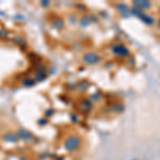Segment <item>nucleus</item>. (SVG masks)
<instances>
[{"mask_svg": "<svg viewBox=\"0 0 160 160\" xmlns=\"http://www.w3.org/2000/svg\"><path fill=\"white\" fill-rule=\"evenodd\" d=\"M81 145V139L76 135H72L68 136L65 141H64V148L66 149L67 152H75Z\"/></svg>", "mask_w": 160, "mask_h": 160, "instance_id": "nucleus-1", "label": "nucleus"}, {"mask_svg": "<svg viewBox=\"0 0 160 160\" xmlns=\"http://www.w3.org/2000/svg\"><path fill=\"white\" fill-rule=\"evenodd\" d=\"M83 61L88 64H95L99 61V56L96 52H87L83 56Z\"/></svg>", "mask_w": 160, "mask_h": 160, "instance_id": "nucleus-2", "label": "nucleus"}, {"mask_svg": "<svg viewBox=\"0 0 160 160\" xmlns=\"http://www.w3.org/2000/svg\"><path fill=\"white\" fill-rule=\"evenodd\" d=\"M16 135L18 136L19 139H23V140H25V141H29V140H31L32 139L31 133H30L28 130H26V129H21V128L17 130Z\"/></svg>", "mask_w": 160, "mask_h": 160, "instance_id": "nucleus-3", "label": "nucleus"}, {"mask_svg": "<svg viewBox=\"0 0 160 160\" xmlns=\"http://www.w3.org/2000/svg\"><path fill=\"white\" fill-rule=\"evenodd\" d=\"M127 48L125 47V46L121 45V44H117V45H115V47L113 48V52L115 53V55H117V56H126L127 55Z\"/></svg>", "mask_w": 160, "mask_h": 160, "instance_id": "nucleus-4", "label": "nucleus"}, {"mask_svg": "<svg viewBox=\"0 0 160 160\" xmlns=\"http://www.w3.org/2000/svg\"><path fill=\"white\" fill-rule=\"evenodd\" d=\"M3 139H4L5 141H9V142H16L18 140V136L14 132H8L5 133L4 136H3Z\"/></svg>", "mask_w": 160, "mask_h": 160, "instance_id": "nucleus-5", "label": "nucleus"}, {"mask_svg": "<svg viewBox=\"0 0 160 160\" xmlns=\"http://www.w3.org/2000/svg\"><path fill=\"white\" fill-rule=\"evenodd\" d=\"M52 26L56 28V29H63L64 27V20L60 17H56V18L52 20Z\"/></svg>", "mask_w": 160, "mask_h": 160, "instance_id": "nucleus-6", "label": "nucleus"}, {"mask_svg": "<svg viewBox=\"0 0 160 160\" xmlns=\"http://www.w3.org/2000/svg\"><path fill=\"white\" fill-rule=\"evenodd\" d=\"M45 77H46V71H45V69H44V68L41 69V67H40V68H37L36 72H35L34 79L35 80H43Z\"/></svg>", "mask_w": 160, "mask_h": 160, "instance_id": "nucleus-7", "label": "nucleus"}, {"mask_svg": "<svg viewBox=\"0 0 160 160\" xmlns=\"http://www.w3.org/2000/svg\"><path fill=\"white\" fill-rule=\"evenodd\" d=\"M35 83H36V80H35L34 78H31V77H27L23 80V85H24V87H27V88L33 87Z\"/></svg>", "mask_w": 160, "mask_h": 160, "instance_id": "nucleus-8", "label": "nucleus"}, {"mask_svg": "<svg viewBox=\"0 0 160 160\" xmlns=\"http://www.w3.org/2000/svg\"><path fill=\"white\" fill-rule=\"evenodd\" d=\"M13 41L15 42V44H17L18 46H20L21 48H24L27 46L26 42H25V40H24V37L20 36V35H16V36H14Z\"/></svg>", "mask_w": 160, "mask_h": 160, "instance_id": "nucleus-9", "label": "nucleus"}, {"mask_svg": "<svg viewBox=\"0 0 160 160\" xmlns=\"http://www.w3.org/2000/svg\"><path fill=\"white\" fill-rule=\"evenodd\" d=\"M8 36V31L5 29L0 30V37H7Z\"/></svg>", "mask_w": 160, "mask_h": 160, "instance_id": "nucleus-10", "label": "nucleus"}, {"mask_svg": "<svg viewBox=\"0 0 160 160\" xmlns=\"http://www.w3.org/2000/svg\"><path fill=\"white\" fill-rule=\"evenodd\" d=\"M49 4H50L49 1H41V5H42V7H47V5Z\"/></svg>", "mask_w": 160, "mask_h": 160, "instance_id": "nucleus-11", "label": "nucleus"}, {"mask_svg": "<svg viewBox=\"0 0 160 160\" xmlns=\"http://www.w3.org/2000/svg\"><path fill=\"white\" fill-rule=\"evenodd\" d=\"M158 25H159V28H160V19L158 20Z\"/></svg>", "mask_w": 160, "mask_h": 160, "instance_id": "nucleus-12", "label": "nucleus"}]
</instances>
